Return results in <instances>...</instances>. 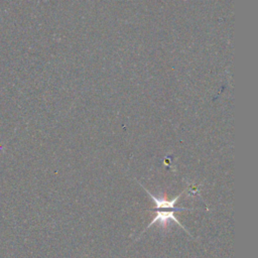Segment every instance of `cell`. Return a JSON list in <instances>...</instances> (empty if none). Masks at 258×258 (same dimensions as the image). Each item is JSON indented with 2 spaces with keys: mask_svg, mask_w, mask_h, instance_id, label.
Returning a JSON list of instances; mask_svg holds the SVG:
<instances>
[{
  "mask_svg": "<svg viewBox=\"0 0 258 258\" xmlns=\"http://www.w3.org/2000/svg\"><path fill=\"white\" fill-rule=\"evenodd\" d=\"M174 210H171V211H166V212H163V211H160V210H157V215H156V217L154 218V219H152V221L150 222V224L147 226V228H150L154 223H156V222H160V224L162 225V227H166V225H167V223L170 221V220H173V221H175L176 223H178L179 224V226L181 227V228H183L185 231H187V229L182 225V223L175 217V215H174ZM187 233L189 234V235H191L188 231H187Z\"/></svg>",
  "mask_w": 258,
  "mask_h": 258,
  "instance_id": "7a4b0ae2",
  "label": "cell"
},
{
  "mask_svg": "<svg viewBox=\"0 0 258 258\" xmlns=\"http://www.w3.org/2000/svg\"><path fill=\"white\" fill-rule=\"evenodd\" d=\"M145 191L147 192V194L149 195V197L152 199V201L154 202V204H155V208L157 209V210H159V209H170V210H174V211H186V210H190V209H186V208H176L175 207V205H176V203L178 202V200L180 199V197L182 196V194H180L178 197H176L175 199H173V200H167L166 199V197H164V198H162V199H157L156 197H154L150 192H148L146 189H145Z\"/></svg>",
  "mask_w": 258,
  "mask_h": 258,
  "instance_id": "6da1fadb",
  "label": "cell"
}]
</instances>
